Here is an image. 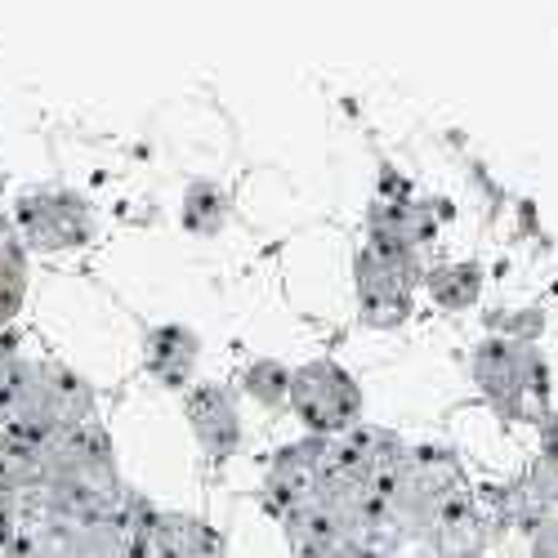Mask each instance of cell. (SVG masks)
<instances>
[{"mask_svg":"<svg viewBox=\"0 0 558 558\" xmlns=\"http://www.w3.org/2000/svg\"><path fill=\"white\" fill-rule=\"evenodd\" d=\"M532 558H558V519H545L532 536Z\"/></svg>","mask_w":558,"mask_h":558,"instance_id":"cell-7","label":"cell"},{"mask_svg":"<svg viewBox=\"0 0 558 558\" xmlns=\"http://www.w3.org/2000/svg\"><path fill=\"white\" fill-rule=\"evenodd\" d=\"M541 500H558V421L545 425V447H541V470L532 478Z\"/></svg>","mask_w":558,"mask_h":558,"instance_id":"cell-5","label":"cell"},{"mask_svg":"<svg viewBox=\"0 0 558 558\" xmlns=\"http://www.w3.org/2000/svg\"><path fill=\"white\" fill-rule=\"evenodd\" d=\"M317 474H322V442H300L287 447L268 470V505L277 519H287L291 509L317 496Z\"/></svg>","mask_w":558,"mask_h":558,"instance_id":"cell-3","label":"cell"},{"mask_svg":"<svg viewBox=\"0 0 558 558\" xmlns=\"http://www.w3.org/2000/svg\"><path fill=\"white\" fill-rule=\"evenodd\" d=\"M189 415H193V429H197V438H202L210 460H223V456L238 451V442H242L238 407H232V398L219 385H202L189 398Z\"/></svg>","mask_w":558,"mask_h":558,"instance_id":"cell-4","label":"cell"},{"mask_svg":"<svg viewBox=\"0 0 558 558\" xmlns=\"http://www.w3.org/2000/svg\"><path fill=\"white\" fill-rule=\"evenodd\" d=\"M478 380L500 415H523V421H532L545 407V366L532 357V349H519V344L483 349Z\"/></svg>","mask_w":558,"mask_h":558,"instance_id":"cell-1","label":"cell"},{"mask_svg":"<svg viewBox=\"0 0 558 558\" xmlns=\"http://www.w3.org/2000/svg\"><path fill=\"white\" fill-rule=\"evenodd\" d=\"M291 398H295V411L308 421L313 434H344V429H353L357 407H362L353 376H344L336 362L304 366L300 376L291 380Z\"/></svg>","mask_w":558,"mask_h":558,"instance_id":"cell-2","label":"cell"},{"mask_svg":"<svg viewBox=\"0 0 558 558\" xmlns=\"http://www.w3.org/2000/svg\"><path fill=\"white\" fill-rule=\"evenodd\" d=\"M246 385L255 389V398H264V402H277L282 393H291V380H287V371L282 366H255L251 376H246Z\"/></svg>","mask_w":558,"mask_h":558,"instance_id":"cell-6","label":"cell"}]
</instances>
